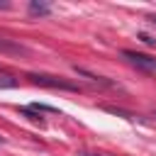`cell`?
Instances as JSON below:
<instances>
[{"mask_svg": "<svg viewBox=\"0 0 156 156\" xmlns=\"http://www.w3.org/2000/svg\"><path fill=\"white\" fill-rule=\"evenodd\" d=\"M122 56H124L132 66H136V68H141V71H149V73L156 71V58L149 56V54H139V51H129V49H124Z\"/></svg>", "mask_w": 156, "mask_h": 156, "instance_id": "1", "label": "cell"}, {"mask_svg": "<svg viewBox=\"0 0 156 156\" xmlns=\"http://www.w3.org/2000/svg\"><path fill=\"white\" fill-rule=\"evenodd\" d=\"M29 78H32V83H37V85H49V88H63V90H78V88H76L73 83H66V80L56 78V76H39V73H32Z\"/></svg>", "mask_w": 156, "mask_h": 156, "instance_id": "2", "label": "cell"}, {"mask_svg": "<svg viewBox=\"0 0 156 156\" xmlns=\"http://www.w3.org/2000/svg\"><path fill=\"white\" fill-rule=\"evenodd\" d=\"M29 12H32V15H41V17H46V15H51V7H49L46 2H37V0H32V2H29Z\"/></svg>", "mask_w": 156, "mask_h": 156, "instance_id": "3", "label": "cell"}, {"mask_svg": "<svg viewBox=\"0 0 156 156\" xmlns=\"http://www.w3.org/2000/svg\"><path fill=\"white\" fill-rule=\"evenodd\" d=\"M15 85H17L15 78H10V76H2L0 78V88H15Z\"/></svg>", "mask_w": 156, "mask_h": 156, "instance_id": "4", "label": "cell"}, {"mask_svg": "<svg viewBox=\"0 0 156 156\" xmlns=\"http://www.w3.org/2000/svg\"><path fill=\"white\" fill-rule=\"evenodd\" d=\"M139 39H141V41H146V44H156V39H154V37H149V34H144V32L139 34Z\"/></svg>", "mask_w": 156, "mask_h": 156, "instance_id": "5", "label": "cell"}, {"mask_svg": "<svg viewBox=\"0 0 156 156\" xmlns=\"http://www.w3.org/2000/svg\"><path fill=\"white\" fill-rule=\"evenodd\" d=\"M78 156H98V154H88V151H80Z\"/></svg>", "mask_w": 156, "mask_h": 156, "instance_id": "6", "label": "cell"}, {"mask_svg": "<svg viewBox=\"0 0 156 156\" xmlns=\"http://www.w3.org/2000/svg\"><path fill=\"white\" fill-rule=\"evenodd\" d=\"M149 20H151V22H154V24H156V15H149Z\"/></svg>", "mask_w": 156, "mask_h": 156, "instance_id": "7", "label": "cell"}, {"mask_svg": "<svg viewBox=\"0 0 156 156\" xmlns=\"http://www.w3.org/2000/svg\"><path fill=\"white\" fill-rule=\"evenodd\" d=\"M0 7H7V2H0Z\"/></svg>", "mask_w": 156, "mask_h": 156, "instance_id": "8", "label": "cell"}, {"mask_svg": "<svg viewBox=\"0 0 156 156\" xmlns=\"http://www.w3.org/2000/svg\"><path fill=\"white\" fill-rule=\"evenodd\" d=\"M0 49H5V44H2V41H0Z\"/></svg>", "mask_w": 156, "mask_h": 156, "instance_id": "9", "label": "cell"}, {"mask_svg": "<svg viewBox=\"0 0 156 156\" xmlns=\"http://www.w3.org/2000/svg\"><path fill=\"white\" fill-rule=\"evenodd\" d=\"M0 144H2V136H0Z\"/></svg>", "mask_w": 156, "mask_h": 156, "instance_id": "10", "label": "cell"}, {"mask_svg": "<svg viewBox=\"0 0 156 156\" xmlns=\"http://www.w3.org/2000/svg\"><path fill=\"white\" fill-rule=\"evenodd\" d=\"M154 117H156V115H154Z\"/></svg>", "mask_w": 156, "mask_h": 156, "instance_id": "11", "label": "cell"}]
</instances>
